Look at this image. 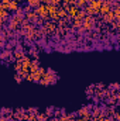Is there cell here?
<instances>
[{"mask_svg":"<svg viewBox=\"0 0 120 121\" xmlns=\"http://www.w3.org/2000/svg\"><path fill=\"white\" fill-rule=\"evenodd\" d=\"M24 18H26V20H28L30 23H34V21L38 18V16L35 14V11H34V10H30V11H26V13H24Z\"/></svg>","mask_w":120,"mask_h":121,"instance_id":"1","label":"cell"},{"mask_svg":"<svg viewBox=\"0 0 120 121\" xmlns=\"http://www.w3.org/2000/svg\"><path fill=\"white\" fill-rule=\"evenodd\" d=\"M24 55H26L24 49H18V48L13 49V58H14L16 60H21L23 58H24Z\"/></svg>","mask_w":120,"mask_h":121,"instance_id":"2","label":"cell"},{"mask_svg":"<svg viewBox=\"0 0 120 121\" xmlns=\"http://www.w3.org/2000/svg\"><path fill=\"white\" fill-rule=\"evenodd\" d=\"M11 55H13V51H10V49H4V48H3V51H1V54H0V59L1 60L10 59Z\"/></svg>","mask_w":120,"mask_h":121,"instance_id":"3","label":"cell"},{"mask_svg":"<svg viewBox=\"0 0 120 121\" xmlns=\"http://www.w3.org/2000/svg\"><path fill=\"white\" fill-rule=\"evenodd\" d=\"M38 68H40V62H38V58H37V59H31V65H30V69H28V73H32V72H35Z\"/></svg>","mask_w":120,"mask_h":121,"instance_id":"4","label":"cell"},{"mask_svg":"<svg viewBox=\"0 0 120 121\" xmlns=\"http://www.w3.org/2000/svg\"><path fill=\"white\" fill-rule=\"evenodd\" d=\"M35 118L38 121H48L50 120V116H48L45 111H44V113H40V111H38V113L35 114Z\"/></svg>","mask_w":120,"mask_h":121,"instance_id":"5","label":"cell"},{"mask_svg":"<svg viewBox=\"0 0 120 121\" xmlns=\"http://www.w3.org/2000/svg\"><path fill=\"white\" fill-rule=\"evenodd\" d=\"M38 55H40V49H38V48H34V47H32L30 51H28V56H30V58L32 56L34 59H37Z\"/></svg>","mask_w":120,"mask_h":121,"instance_id":"6","label":"cell"},{"mask_svg":"<svg viewBox=\"0 0 120 121\" xmlns=\"http://www.w3.org/2000/svg\"><path fill=\"white\" fill-rule=\"evenodd\" d=\"M18 7H20V6H18V3H17L16 0H11V1H9V11H16Z\"/></svg>","mask_w":120,"mask_h":121,"instance_id":"7","label":"cell"},{"mask_svg":"<svg viewBox=\"0 0 120 121\" xmlns=\"http://www.w3.org/2000/svg\"><path fill=\"white\" fill-rule=\"evenodd\" d=\"M103 4V0H95L93 3H90L89 6L92 7V9H95V10H97L99 11V9H100V6Z\"/></svg>","mask_w":120,"mask_h":121,"instance_id":"8","label":"cell"},{"mask_svg":"<svg viewBox=\"0 0 120 121\" xmlns=\"http://www.w3.org/2000/svg\"><path fill=\"white\" fill-rule=\"evenodd\" d=\"M27 4L30 6V9H37L41 3H40V0H28V1H27Z\"/></svg>","mask_w":120,"mask_h":121,"instance_id":"9","label":"cell"},{"mask_svg":"<svg viewBox=\"0 0 120 121\" xmlns=\"http://www.w3.org/2000/svg\"><path fill=\"white\" fill-rule=\"evenodd\" d=\"M0 18L1 20H9V10H1L0 9Z\"/></svg>","mask_w":120,"mask_h":121,"instance_id":"10","label":"cell"},{"mask_svg":"<svg viewBox=\"0 0 120 121\" xmlns=\"http://www.w3.org/2000/svg\"><path fill=\"white\" fill-rule=\"evenodd\" d=\"M75 6L78 9H83V6H86V0H75Z\"/></svg>","mask_w":120,"mask_h":121,"instance_id":"11","label":"cell"},{"mask_svg":"<svg viewBox=\"0 0 120 121\" xmlns=\"http://www.w3.org/2000/svg\"><path fill=\"white\" fill-rule=\"evenodd\" d=\"M26 111H27L28 114H34V116H35V114H37L40 110H38L37 107H30V108H26Z\"/></svg>","mask_w":120,"mask_h":121,"instance_id":"12","label":"cell"},{"mask_svg":"<svg viewBox=\"0 0 120 121\" xmlns=\"http://www.w3.org/2000/svg\"><path fill=\"white\" fill-rule=\"evenodd\" d=\"M93 91H95V85H92V86H89V87L86 89V94H88L89 97H92V94H93Z\"/></svg>","mask_w":120,"mask_h":121,"instance_id":"13","label":"cell"},{"mask_svg":"<svg viewBox=\"0 0 120 121\" xmlns=\"http://www.w3.org/2000/svg\"><path fill=\"white\" fill-rule=\"evenodd\" d=\"M0 9L1 10H9V3L7 1H0Z\"/></svg>","mask_w":120,"mask_h":121,"instance_id":"14","label":"cell"},{"mask_svg":"<svg viewBox=\"0 0 120 121\" xmlns=\"http://www.w3.org/2000/svg\"><path fill=\"white\" fill-rule=\"evenodd\" d=\"M110 91H113V90H119V85L117 83H113V85H109V87H107Z\"/></svg>","mask_w":120,"mask_h":121,"instance_id":"15","label":"cell"},{"mask_svg":"<svg viewBox=\"0 0 120 121\" xmlns=\"http://www.w3.org/2000/svg\"><path fill=\"white\" fill-rule=\"evenodd\" d=\"M20 69H21V62L16 60V62H14V70H16V72H18Z\"/></svg>","mask_w":120,"mask_h":121,"instance_id":"16","label":"cell"},{"mask_svg":"<svg viewBox=\"0 0 120 121\" xmlns=\"http://www.w3.org/2000/svg\"><path fill=\"white\" fill-rule=\"evenodd\" d=\"M54 110H55L54 107H48V108L45 110V113H47V114H48L50 117H52V114H54Z\"/></svg>","mask_w":120,"mask_h":121,"instance_id":"17","label":"cell"},{"mask_svg":"<svg viewBox=\"0 0 120 121\" xmlns=\"http://www.w3.org/2000/svg\"><path fill=\"white\" fill-rule=\"evenodd\" d=\"M14 80H16V82H17V83H21V82H23V79H21V78H20V76H18V75H17V73H16V75H14Z\"/></svg>","mask_w":120,"mask_h":121,"instance_id":"18","label":"cell"},{"mask_svg":"<svg viewBox=\"0 0 120 121\" xmlns=\"http://www.w3.org/2000/svg\"><path fill=\"white\" fill-rule=\"evenodd\" d=\"M24 79H26L27 82H32V78H31V73H27V76H26Z\"/></svg>","mask_w":120,"mask_h":121,"instance_id":"19","label":"cell"},{"mask_svg":"<svg viewBox=\"0 0 120 121\" xmlns=\"http://www.w3.org/2000/svg\"><path fill=\"white\" fill-rule=\"evenodd\" d=\"M40 3L41 4H45V3H48V0H40Z\"/></svg>","mask_w":120,"mask_h":121,"instance_id":"20","label":"cell"},{"mask_svg":"<svg viewBox=\"0 0 120 121\" xmlns=\"http://www.w3.org/2000/svg\"><path fill=\"white\" fill-rule=\"evenodd\" d=\"M95 0H86V4H90V3H93Z\"/></svg>","mask_w":120,"mask_h":121,"instance_id":"21","label":"cell"},{"mask_svg":"<svg viewBox=\"0 0 120 121\" xmlns=\"http://www.w3.org/2000/svg\"><path fill=\"white\" fill-rule=\"evenodd\" d=\"M16 1H17V3H18V4H20V3H24V1H26V0H16Z\"/></svg>","mask_w":120,"mask_h":121,"instance_id":"22","label":"cell"},{"mask_svg":"<svg viewBox=\"0 0 120 121\" xmlns=\"http://www.w3.org/2000/svg\"><path fill=\"white\" fill-rule=\"evenodd\" d=\"M31 121H38V120H37V118H34V120H31Z\"/></svg>","mask_w":120,"mask_h":121,"instance_id":"23","label":"cell"},{"mask_svg":"<svg viewBox=\"0 0 120 121\" xmlns=\"http://www.w3.org/2000/svg\"><path fill=\"white\" fill-rule=\"evenodd\" d=\"M7 121H16V120H7Z\"/></svg>","mask_w":120,"mask_h":121,"instance_id":"24","label":"cell"}]
</instances>
